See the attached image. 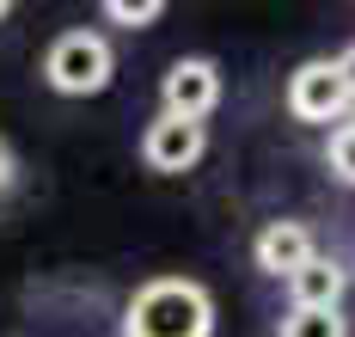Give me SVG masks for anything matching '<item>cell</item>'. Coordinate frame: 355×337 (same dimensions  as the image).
Segmentation results:
<instances>
[{
    "label": "cell",
    "mask_w": 355,
    "mask_h": 337,
    "mask_svg": "<svg viewBox=\"0 0 355 337\" xmlns=\"http://www.w3.org/2000/svg\"><path fill=\"white\" fill-rule=\"evenodd\" d=\"M105 19L141 31V25H153V19H166V0H105Z\"/></svg>",
    "instance_id": "cell-10"
},
{
    "label": "cell",
    "mask_w": 355,
    "mask_h": 337,
    "mask_svg": "<svg viewBox=\"0 0 355 337\" xmlns=\"http://www.w3.org/2000/svg\"><path fill=\"white\" fill-rule=\"evenodd\" d=\"M343 288H349V270L337 258H324V252L306 263L300 276H288V300H294V306H331V313H337V306H343Z\"/></svg>",
    "instance_id": "cell-7"
},
{
    "label": "cell",
    "mask_w": 355,
    "mask_h": 337,
    "mask_svg": "<svg viewBox=\"0 0 355 337\" xmlns=\"http://www.w3.org/2000/svg\"><path fill=\"white\" fill-rule=\"evenodd\" d=\"M337 68H343V80H349V92H355V43L343 49V55H337Z\"/></svg>",
    "instance_id": "cell-12"
},
{
    "label": "cell",
    "mask_w": 355,
    "mask_h": 337,
    "mask_svg": "<svg viewBox=\"0 0 355 337\" xmlns=\"http://www.w3.org/2000/svg\"><path fill=\"white\" fill-rule=\"evenodd\" d=\"M43 74L55 92H68V98H86V92H105L110 86V43L98 31H62V37L49 43V55H43Z\"/></svg>",
    "instance_id": "cell-2"
},
{
    "label": "cell",
    "mask_w": 355,
    "mask_h": 337,
    "mask_svg": "<svg viewBox=\"0 0 355 337\" xmlns=\"http://www.w3.org/2000/svg\"><path fill=\"white\" fill-rule=\"evenodd\" d=\"M251 258H257V270L263 276H300L306 263L319 258V245H313V227L306 221H263V233H257V245H251Z\"/></svg>",
    "instance_id": "cell-6"
},
{
    "label": "cell",
    "mask_w": 355,
    "mask_h": 337,
    "mask_svg": "<svg viewBox=\"0 0 355 337\" xmlns=\"http://www.w3.org/2000/svg\"><path fill=\"white\" fill-rule=\"evenodd\" d=\"M324 159H331V172H337L343 184H355V123H337V129H331Z\"/></svg>",
    "instance_id": "cell-9"
},
{
    "label": "cell",
    "mask_w": 355,
    "mask_h": 337,
    "mask_svg": "<svg viewBox=\"0 0 355 337\" xmlns=\"http://www.w3.org/2000/svg\"><path fill=\"white\" fill-rule=\"evenodd\" d=\"M282 337H349V319L331 306H288Z\"/></svg>",
    "instance_id": "cell-8"
},
{
    "label": "cell",
    "mask_w": 355,
    "mask_h": 337,
    "mask_svg": "<svg viewBox=\"0 0 355 337\" xmlns=\"http://www.w3.org/2000/svg\"><path fill=\"white\" fill-rule=\"evenodd\" d=\"M159 98H166L172 116L202 123V116L220 105V68H214L209 55H178L172 68H166V80H159Z\"/></svg>",
    "instance_id": "cell-4"
},
{
    "label": "cell",
    "mask_w": 355,
    "mask_h": 337,
    "mask_svg": "<svg viewBox=\"0 0 355 337\" xmlns=\"http://www.w3.org/2000/svg\"><path fill=\"white\" fill-rule=\"evenodd\" d=\"M202 148H209L202 123H190V116H172V111H159L153 123H147V135H141V159H147V172H190V166L202 159Z\"/></svg>",
    "instance_id": "cell-5"
},
{
    "label": "cell",
    "mask_w": 355,
    "mask_h": 337,
    "mask_svg": "<svg viewBox=\"0 0 355 337\" xmlns=\"http://www.w3.org/2000/svg\"><path fill=\"white\" fill-rule=\"evenodd\" d=\"M123 337H214V300L190 276H159L135 288L123 313Z\"/></svg>",
    "instance_id": "cell-1"
},
{
    "label": "cell",
    "mask_w": 355,
    "mask_h": 337,
    "mask_svg": "<svg viewBox=\"0 0 355 337\" xmlns=\"http://www.w3.org/2000/svg\"><path fill=\"white\" fill-rule=\"evenodd\" d=\"M12 178H19V159H12V148H6V141H0V196H6V190H12Z\"/></svg>",
    "instance_id": "cell-11"
},
{
    "label": "cell",
    "mask_w": 355,
    "mask_h": 337,
    "mask_svg": "<svg viewBox=\"0 0 355 337\" xmlns=\"http://www.w3.org/2000/svg\"><path fill=\"white\" fill-rule=\"evenodd\" d=\"M349 123H355V116H349Z\"/></svg>",
    "instance_id": "cell-14"
},
{
    "label": "cell",
    "mask_w": 355,
    "mask_h": 337,
    "mask_svg": "<svg viewBox=\"0 0 355 337\" xmlns=\"http://www.w3.org/2000/svg\"><path fill=\"white\" fill-rule=\"evenodd\" d=\"M288 111L300 123H343V116H355V92L343 80V68L324 62V55L319 62H300L288 74Z\"/></svg>",
    "instance_id": "cell-3"
},
{
    "label": "cell",
    "mask_w": 355,
    "mask_h": 337,
    "mask_svg": "<svg viewBox=\"0 0 355 337\" xmlns=\"http://www.w3.org/2000/svg\"><path fill=\"white\" fill-rule=\"evenodd\" d=\"M6 12H12V6H6V0H0V19H6Z\"/></svg>",
    "instance_id": "cell-13"
}]
</instances>
